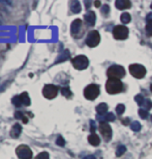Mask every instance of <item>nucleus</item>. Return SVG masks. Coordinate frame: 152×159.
Listing matches in <instances>:
<instances>
[{"label":"nucleus","mask_w":152,"mask_h":159,"mask_svg":"<svg viewBox=\"0 0 152 159\" xmlns=\"http://www.w3.org/2000/svg\"><path fill=\"white\" fill-rule=\"evenodd\" d=\"M151 8H152V4H151Z\"/></svg>","instance_id":"nucleus-40"},{"label":"nucleus","mask_w":152,"mask_h":159,"mask_svg":"<svg viewBox=\"0 0 152 159\" xmlns=\"http://www.w3.org/2000/svg\"><path fill=\"white\" fill-rule=\"evenodd\" d=\"M16 154L19 159H31L33 157V153L31 149L26 145H20L16 149Z\"/></svg>","instance_id":"nucleus-3"},{"label":"nucleus","mask_w":152,"mask_h":159,"mask_svg":"<svg viewBox=\"0 0 152 159\" xmlns=\"http://www.w3.org/2000/svg\"><path fill=\"white\" fill-rule=\"evenodd\" d=\"M20 99H21V102H22V105H24V106H29L31 103L30 98H29V95L27 92L22 93V94L20 95Z\"/></svg>","instance_id":"nucleus-16"},{"label":"nucleus","mask_w":152,"mask_h":159,"mask_svg":"<svg viewBox=\"0 0 152 159\" xmlns=\"http://www.w3.org/2000/svg\"><path fill=\"white\" fill-rule=\"evenodd\" d=\"M58 86H56L54 84H47L44 86L43 89V95L44 98L52 100V99L56 98V96L58 95Z\"/></svg>","instance_id":"nucleus-6"},{"label":"nucleus","mask_w":152,"mask_h":159,"mask_svg":"<svg viewBox=\"0 0 152 159\" xmlns=\"http://www.w3.org/2000/svg\"><path fill=\"white\" fill-rule=\"evenodd\" d=\"M101 13H103V15H108L110 13V7H109V5H107V4L103 5V7H101Z\"/></svg>","instance_id":"nucleus-34"},{"label":"nucleus","mask_w":152,"mask_h":159,"mask_svg":"<svg viewBox=\"0 0 152 159\" xmlns=\"http://www.w3.org/2000/svg\"><path fill=\"white\" fill-rule=\"evenodd\" d=\"M115 5L118 10H125V8H129L132 7V3L129 0H117L115 2Z\"/></svg>","instance_id":"nucleus-14"},{"label":"nucleus","mask_w":152,"mask_h":159,"mask_svg":"<svg viewBox=\"0 0 152 159\" xmlns=\"http://www.w3.org/2000/svg\"><path fill=\"white\" fill-rule=\"evenodd\" d=\"M99 131H100L101 135L103 136V139H105L107 142L111 139V137H112V129H111V127H110V125L108 124V123H103V122L100 123Z\"/></svg>","instance_id":"nucleus-10"},{"label":"nucleus","mask_w":152,"mask_h":159,"mask_svg":"<svg viewBox=\"0 0 152 159\" xmlns=\"http://www.w3.org/2000/svg\"><path fill=\"white\" fill-rule=\"evenodd\" d=\"M146 31H147V34L149 37L152 35V20H149L147 22V25H146Z\"/></svg>","instance_id":"nucleus-24"},{"label":"nucleus","mask_w":152,"mask_h":159,"mask_svg":"<svg viewBox=\"0 0 152 159\" xmlns=\"http://www.w3.org/2000/svg\"><path fill=\"white\" fill-rule=\"evenodd\" d=\"M81 26H82V21L80 19H76L73 21L71 23V26H70V31H71V34H78L81 29Z\"/></svg>","instance_id":"nucleus-13"},{"label":"nucleus","mask_w":152,"mask_h":159,"mask_svg":"<svg viewBox=\"0 0 152 159\" xmlns=\"http://www.w3.org/2000/svg\"><path fill=\"white\" fill-rule=\"evenodd\" d=\"M135 101L138 103L139 105H143V103H144V101H145V99H144V97L143 96H141V95H137L136 97H135Z\"/></svg>","instance_id":"nucleus-27"},{"label":"nucleus","mask_w":152,"mask_h":159,"mask_svg":"<svg viewBox=\"0 0 152 159\" xmlns=\"http://www.w3.org/2000/svg\"><path fill=\"white\" fill-rule=\"evenodd\" d=\"M84 19L88 26H93L95 24V20H96V15H95L94 11H89L85 14Z\"/></svg>","instance_id":"nucleus-11"},{"label":"nucleus","mask_w":152,"mask_h":159,"mask_svg":"<svg viewBox=\"0 0 152 159\" xmlns=\"http://www.w3.org/2000/svg\"><path fill=\"white\" fill-rule=\"evenodd\" d=\"M95 128H96V126H95V122L94 121H90V130L92 132H94Z\"/></svg>","instance_id":"nucleus-35"},{"label":"nucleus","mask_w":152,"mask_h":159,"mask_svg":"<svg viewBox=\"0 0 152 159\" xmlns=\"http://www.w3.org/2000/svg\"><path fill=\"white\" fill-rule=\"evenodd\" d=\"M35 159H50V155L48 152H41L35 157Z\"/></svg>","instance_id":"nucleus-25"},{"label":"nucleus","mask_w":152,"mask_h":159,"mask_svg":"<svg viewBox=\"0 0 152 159\" xmlns=\"http://www.w3.org/2000/svg\"><path fill=\"white\" fill-rule=\"evenodd\" d=\"M11 102L16 107H21L22 106V102H21L20 96H15V97L11 99Z\"/></svg>","instance_id":"nucleus-22"},{"label":"nucleus","mask_w":152,"mask_h":159,"mask_svg":"<svg viewBox=\"0 0 152 159\" xmlns=\"http://www.w3.org/2000/svg\"><path fill=\"white\" fill-rule=\"evenodd\" d=\"M15 118L19 119V120H22V121L24 122V124H27V122H28V119L26 118L25 115H24L23 112H20V111H18V112L15 113Z\"/></svg>","instance_id":"nucleus-20"},{"label":"nucleus","mask_w":152,"mask_h":159,"mask_svg":"<svg viewBox=\"0 0 152 159\" xmlns=\"http://www.w3.org/2000/svg\"><path fill=\"white\" fill-rule=\"evenodd\" d=\"M71 64H73L74 68L77 69V70H85L88 67L89 61L85 55H78L74 58H73Z\"/></svg>","instance_id":"nucleus-4"},{"label":"nucleus","mask_w":152,"mask_h":159,"mask_svg":"<svg viewBox=\"0 0 152 159\" xmlns=\"http://www.w3.org/2000/svg\"><path fill=\"white\" fill-rule=\"evenodd\" d=\"M70 10L74 14H79L81 11V4H80L79 1H71L70 2Z\"/></svg>","instance_id":"nucleus-17"},{"label":"nucleus","mask_w":152,"mask_h":159,"mask_svg":"<svg viewBox=\"0 0 152 159\" xmlns=\"http://www.w3.org/2000/svg\"><path fill=\"white\" fill-rule=\"evenodd\" d=\"M142 106L144 107V109H145V110H147V109H151V108H152V102H151L150 100H145Z\"/></svg>","instance_id":"nucleus-28"},{"label":"nucleus","mask_w":152,"mask_h":159,"mask_svg":"<svg viewBox=\"0 0 152 159\" xmlns=\"http://www.w3.org/2000/svg\"><path fill=\"white\" fill-rule=\"evenodd\" d=\"M105 120L108 122H113V121H115V116L113 115L112 112H109L105 116Z\"/></svg>","instance_id":"nucleus-31"},{"label":"nucleus","mask_w":152,"mask_h":159,"mask_svg":"<svg viewBox=\"0 0 152 159\" xmlns=\"http://www.w3.org/2000/svg\"><path fill=\"white\" fill-rule=\"evenodd\" d=\"M61 93H62V95L65 96V97H67V98L71 96V92H70V89L68 88H62L61 89Z\"/></svg>","instance_id":"nucleus-29"},{"label":"nucleus","mask_w":152,"mask_h":159,"mask_svg":"<svg viewBox=\"0 0 152 159\" xmlns=\"http://www.w3.org/2000/svg\"><path fill=\"white\" fill-rule=\"evenodd\" d=\"M113 34L117 40H124L129 35V29L123 25H118L113 29Z\"/></svg>","instance_id":"nucleus-9"},{"label":"nucleus","mask_w":152,"mask_h":159,"mask_svg":"<svg viewBox=\"0 0 152 159\" xmlns=\"http://www.w3.org/2000/svg\"><path fill=\"white\" fill-rule=\"evenodd\" d=\"M121 22L122 23H124V24H126V23H129L130 22V20H132V18H130V15L129 13H123L121 15Z\"/></svg>","instance_id":"nucleus-19"},{"label":"nucleus","mask_w":152,"mask_h":159,"mask_svg":"<svg viewBox=\"0 0 152 159\" xmlns=\"http://www.w3.org/2000/svg\"><path fill=\"white\" fill-rule=\"evenodd\" d=\"M150 89H151V92H152V84L150 85Z\"/></svg>","instance_id":"nucleus-38"},{"label":"nucleus","mask_w":152,"mask_h":159,"mask_svg":"<svg viewBox=\"0 0 152 159\" xmlns=\"http://www.w3.org/2000/svg\"><path fill=\"white\" fill-rule=\"evenodd\" d=\"M125 151H126V148H125L124 146H120V147H118L117 151H116V155H117V156H121V155H123Z\"/></svg>","instance_id":"nucleus-30"},{"label":"nucleus","mask_w":152,"mask_h":159,"mask_svg":"<svg viewBox=\"0 0 152 159\" xmlns=\"http://www.w3.org/2000/svg\"><path fill=\"white\" fill-rule=\"evenodd\" d=\"M21 133H22V126L17 123L11 129V136L13 139H18L21 135Z\"/></svg>","instance_id":"nucleus-12"},{"label":"nucleus","mask_w":152,"mask_h":159,"mask_svg":"<svg viewBox=\"0 0 152 159\" xmlns=\"http://www.w3.org/2000/svg\"><path fill=\"white\" fill-rule=\"evenodd\" d=\"M83 159H96V158H95V156L93 155H88V156H85Z\"/></svg>","instance_id":"nucleus-36"},{"label":"nucleus","mask_w":152,"mask_h":159,"mask_svg":"<svg viewBox=\"0 0 152 159\" xmlns=\"http://www.w3.org/2000/svg\"><path fill=\"white\" fill-rule=\"evenodd\" d=\"M88 142L90 145L92 146H98L100 143V139H99V136L97 135V134H95V133H92L90 134V135L88 136Z\"/></svg>","instance_id":"nucleus-15"},{"label":"nucleus","mask_w":152,"mask_h":159,"mask_svg":"<svg viewBox=\"0 0 152 159\" xmlns=\"http://www.w3.org/2000/svg\"><path fill=\"white\" fill-rule=\"evenodd\" d=\"M130 128H132L133 131L135 132H138L141 130V124H140L139 122H133L132 125H130Z\"/></svg>","instance_id":"nucleus-23"},{"label":"nucleus","mask_w":152,"mask_h":159,"mask_svg":"<svg viewBox=\"0 0 152 159\" xmlns=\"http://www.w3.org/2000/svg\"><path fill=\"white\" fill-rule=\"evenodd\" d=\"M107 110H108V105L106 103H100L96 106V111L97 113H99V115H105L107 112Z\"/></svg>","instance_id":"nucleus-18"},{"label":"nucleus","mask_w":152,"mask_h":159,"mask_svg":"<svg viewBox=\"0 0 152 159\" xmlns=\"http://www.w3.org/2000/svg\"><path fill=\"white\" fill-rule=\"evenodd\" d=\"M99 86L97 84H89L84 89V96L88 100H94L97 98V96L99 95Z\"/></svg>","instance_id":"nucleus-2"},{"label":"nucleus","mask_w":152,"mask_h":159,"mask_svg":"<svg viewBox=\"0 0 152 159\" xmlns=\"http://www.w3.org/2000/svg\"><path fill=\"white\" fill-rule=\"evenodd\" d=\"M125 110V106L123 104H118L117 107H116V112L118 113V115H122V113L124 112Z\"/></svg>","instance_id":"nucleus-26"},{"label":"nucleus","mask_w":152,"mask_h":159,"mask_svg":"<svg viewBox=\"0 0 152 159\" xmlns=\"http://www.w3.org/2000/svg\"><path fill=\"white\" fill-rule=\"evenodd\" d=\"M56 145L60 146V147H63L65 145V140L62 136H58L57 139H56Z\"/></svg>","instance_id":"nucleus-33"},{"label":"nucleus","mask_w":152,"mask_h":159,"mask_svg":"<svg viewBox=\"0 0 152 159\" xmlns=\"http://www.w3.org/2000/svg\"><path fill=\"white\" fill-rule=\"evenodd\" d=\"M129 69L130 74H132L133 77L139 78V79H141V78H143L146 75V69L143 67L142 65H138V64L130 65Z\"/></svg>","instance_id":"nucleus-8"},{"label":"nucleus","mask_w":152,"mask_h":159,"mask_svg":"<svg viewBox=\"0 0 152 159\" xmlns=\"http://www.w3.org/2000/svg\"><path fill=\"white\" fill-rule=\"evenodd\" d=\"M108 76L110 78H117V79H120V78L124 77L125 75V70L123 67L121 66H112V67L109 68L108 70Z\"/></svg>","instance_id":"nucleus-5"},{"label":"nucleus","mask_w":152,"mask_h":159,"mask_svg":"<svg viewBox=\"0 0 152 159\" xmlns=\"http://www.w3.org/2000/svg\"><path fill=\"white\" fill-rule=\"evenodd\" d=\"M70 57V52L68 51H64L62 54L59 55V58L57 59V61L56 62H59V61H66V59Z\"/></svg>","instance_id":"nucleus-21"},{"label":"nucleus","mask_w":152,"mask_h":159,"mask_svg":"<svg viewBox=\"0 0 152 159\" xmlns=\"http://www.w3.org/2000/svg\"><path fill=\"white\" fill-rule=\"evenodd\" d=\"M94 3H95V5H96V7H99V5H100V2L99 1H95Z\"/></svg>","instance_id":"nucleus-37"},{"label":"nucleus","mask_w":152,"mask_h":159,"mask_svg":"<svg viewBox=\"0 0 152 159\" xmlns=\"http://www.w3.org/2000/svg\"><path fill=\"white\" fill-rule=\"evenodd\" d=\"M123 89V84L120 81V79H117V78H109V80L106 83V89L109 94L111 95H115L120 93Z\"/></svg>","instance_id":"nucleus-1"},{"label":"nucleus","mask_w":152,"mask_h":159,"mask_svg":"<svg viewBox=\"0 0 152 159\" xmlns=\"http://www.w3.org/2000/svg\"><path fill=\"white\" fill-rule=\"evenodd\" d=\"M151 122H152V116H151Z\"/></svg>","instance_id":"nucleus-39"},{"label":"nucleus","mask_w":152,"mask_h":159,"mask_svg":"<svg viewBox=\"0 0 152 159\" xmlns=\"http://www.w3.org/2000/svg\"><path fill=\"white\" fill-rule=\"evenodd\" d=\"M100 42V35L96 30H92L88 34L86 38V45L89 47H95L99 44Z\"/></svg>","instance_id":"nucleus-7"},{"label":"nucleus","mask_w":152,"mask_h":159,"mask_svg":"<svg viewBox=\"0 0 152 159\" xmlns=\"http://www.w3.org/2000/svg\"><path fill=\"white\" fill-rule=\"evenodd\" d=\"M139 115H140V116H141L142 119H147L148 118V111L147 110H145L144 108H141L139 110Z\"/></svg>","instance_id":"nucleus-32"}]
</instances>
